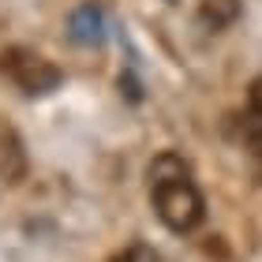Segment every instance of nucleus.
<instances>
[{"mask_svg":"<svg viewBox=\"0 0 262 262\" xmlns=\"http://www.w3.org/2000/svg\"><path fill=\"white\" fill-rule=\"evenodd\" d=\"M240 15V0H202L199 8V23L206 30H225L229 23H236Z\"/></svg>","mask_w":262,"mask_h":262,"instance_id":"obj_4","label":"nucleus"},{"mask_svg":"<svg viewBox=\"0 0 262 262\" xmlns=\"http://www.w3.org/2000/svg\"><path fill=\"white\" fill-rule=\"evenodd\" d=\"M0 71L15 82L23 94H49L60 86V71H56L41 53H30V49H8L0 56Z\"/></svg>","mask_w":262,"mask_h":262,"instance_id":"obj_2","label":"nucleus"},{"mask_svg":"<svg viewBox=\"0 0 262 262\" xmlns=\"http://www.w3.org/2000/svg\"><path fill=\"white\" fill-rule=\"evenodd\" d=\"M105 30H109V19H105L101 4H86V8H79L75 15H71V38L79 45H101Z\"/></svg>","mask_w":262,"mask_h":262,"instance_id":"obj_3","label":"nucleus"},{"mask_svg":"<svg viewBox=\"0 0 262 262\" xmlns=\"http://www.w3.org/2000/svg\"><path fill=\"white\" fill-rule=\"evenodd\" d=\"M247 131H251L255 139H262V75L251 82V90H247Z\"/></svg>","mask_w":262,"mask_h":262,"instance_id":"obj_5","label":"nucleus"},{"mask_svg":"<svg viewBox=\"0 0 262 262\" xmlns=\"http://www.w3.org/2000/svg\"><path fill=\"white\" fill-rule=\"evenodd\" d=\"M146 191H150V206L161 217V225L176 236L195 232L202 217H206V202L195 184V172L180 154L165 150L150 161L146 169Z\"/></svg>","mask_w":262,"mask_h":262,"instance_id":"obj_1","label":"nucleus"},{"mask_svg":"<svg viewBox=\"0 0 262 262\" xmlns=\"http://www.w3.org/2000/svg\"><path fill=\"white\" fill-rule=\"evenodd\" d=\"M113 262H158V258H154V251H150V247H142V244H131L127 251H120V255H116Z\"/></svg>","mask_w":262,"mask_h":262,"instance_id":"obj_6","label":"nucleus"}]
</instances>
